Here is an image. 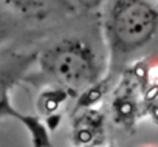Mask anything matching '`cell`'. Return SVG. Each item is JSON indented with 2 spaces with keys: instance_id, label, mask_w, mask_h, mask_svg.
Segmentation results:
<instances>
[{
  "instance_id": "4",
  "label": "cell",
  "mask_w": 158,
  "mask_h": 147,
  "mask_svg": "<svg viewBox=\"0 0 158 147\" xmlns=\"http://www.w3.org/2000/svg\"><path fill=\"white\" fill-rule=\"evenodd\" d=\"M30 27L60 23L77 11L74 0H3Z\"/></svg>"
},
{
  "instance_id": "6",
  "label": "cell",
  "mask_w": 158,
  "mask_h": 147,
  "mask_svg": "<svg viewBox=\"0 0 158 147\" xmlns=\"http://www.w3.org/2000/svg\"><path fill=\"white\" fill-rule=\"evenodd\" d=\"M31 28L16 11L0 0V47L17 39L25 30Z\"/></svg>"
},
{
  "instance_id": "5",
  "label": "cell",
  "mask_w": 158,
  "mask_h": 147,
  "mask_svg": "<svg viewBox=\"0 0 158 147\" xmlns=\"http://www.w3.org/2000/svg\"><path fill=\"white\" fill-rule=\"evenodd\" d=\"M82 112L74 116L71 127V141L74 147H96L102 136V116L92 105L81 107Z\"/></svg>"
},
{
  "instance_id": "2",
  "label": "cell",
  "mask_w": 158,
  "mask_h": 147,
  "mask_svg": "<svg viewBox=\"0 0 158 147\" xmlns=\"http://www.w3.org/2000/svg\"><path fill=\"white\" fill-rule=\"evenodd\" d=\"M101 25L109 67H116L153 37L158 10L150 0H107Z\"/></svg>"
},
{
  "instance_id": "3",
  "label": "cell",
  "mask_w": 158,
  "mask_h": 147,
  "mask_svg": "<svg viewBox=\"0 0 158 147\" xmlns=\"http://www.w3.org/2000/svg\"><path fill=\"white\" fill-rule=\"evenodd\" d=\"M37 48H14L0 53V119L10 118L20 122L30 133L33 147H53L51 130L36 115L22 113L11 101V92L23 84L27 75L36 63Z\"/></svg>"
},
{
  "instance_id": "1",
  "label": "cell",
  "mask_w": 158,
  "mask_h": 147,
  "mask_svg": "<svg viewBox=\"0 0 158 147\" xmlns=\"http://www.w3.org/2000/svg\"><path fill=\"white\" fill-rule=\"evenodd\" d=\"M34 67L37 70L27 75V84L59 88L77 99L107 79L106 42L92 27L64 33L37 47Z\"/></svg>"
}]
</instances>
